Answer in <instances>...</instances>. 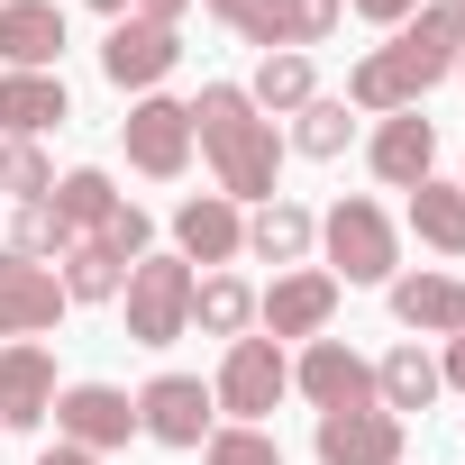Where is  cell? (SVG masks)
Listing matches in <instances>:
<instances>
[{
  "instance_id": "5",
  "label": "cell",
  "mask_w": 465,
  "mask_h": 465,
  "mask_svg": "<svg viewBox=\"0 0 465 465\" xmlns=\"http://www.w3.org/2000/svg\"><path fill=\"white\" fill-rule=\"evenodd\" d=\"M119 146H128V164H137L146 183H183V164H192V101H173V92L128 101Z\"/></svg>"
},
{
  "instance_id": "11",
  "label": "cell",
  "mask_w": 465,
  "mask_h": 465,
  "mask_svg": "<svg viewBox=\"0 0 465 465\" xmlns=\"http://www.w3.org/2000/svg\"><path fill=\"white\" fill-rule=\"evenodd\" d=\"M210 429H219V401H210L201 374H155V383L137 392V438H155V447H201Z\"/></svg>"
},
{
  "instance_id": "27",
  "label": "cell",
  "mask_w": 465,
  "mask_h": 465,
  "mask_svg": "<svg viewBox=\"0 0 465 465\" xmlns=\"http://www.w3.org/2000/svg\"><path fill=\"white\" fill-rule=\"evenodd\" d=\"M46 192H55L46 146H37V137H0V201H10V210H28V201H46Z\"/></svg>"
},
{
  "instance_id": "40",
  "label": "cell",
  "mask_w": 465,
  "mask_h": 465,
  "mask_svg": "<svg viewBox=\"0 0 465 465\" xmlns=\"http://www.w3.org/2000/svg\"><path fill=\"white\" fill-rule=\"evenodd\" d=\"M0 438H10V429H0Z\"/></svg>"
},
{
  "instance_id": "21",
  "label": "cell",
  "mask_w": 465,
  "mask_h": 465,
  "mask_svg": "<svg viewBox=\"0 0 465 465\" xmlns=\"http://www.w3.org/2000/svg\"><path fill=\"white\" fill-rule=\"evenodd\" d=\"M46 201H55V219H64V238L83 247V238H101V228L119 219V201H128V192H119L101 164H74V173H55V192H46Z\"/></svg>"
},
{
  "instance_id": "13",
  "label": "cell",
  "mask_w": 465,
  "mask_h": 465,
  "mask_svg": "<svg viewBox=\"0 0 465 465\" xmlns=\"http://www.w3.org/2000/svg\"><path fill=\"white\" fill-rule=\"evenodd\" d=\"M365 164H374L383 192H420V183L438 173V119H429V110H392V119H374Z\"/></svg>"
},
{
  "instance_id": "1",
  "label": "cell",
  "mask_w": 465,
  "mask_h": 465,
  "mask_svg": "<svg viewBox=\"0 0 465 465\" xmlns=\"http://www.w3.org/2000/svg\"><path fill=\"white\" fill-rule=\"evenodd\" d=\"M192 146H201L210 183L238 201V210L283 201V128L247 101V83H201V101H192Z\"/></svg>"
},
{
  "instance_id": "37",
  "label": "cell",
  "mask_w": 465,
  "mask_h": 465,
  "mask_svg": "<svg viewBox=\"0 0 465 465\" xmlns=\"http://www.w3.org/2000/svg\"><path fill=\"white\" fill-rule=\"evenodd\" d=\"M201 10H219V19H238V10H247V0H201Z\"/></svg>"
},
{
  "instance_id": "28",
  "label": "cell",
  "mask_w": 465,
  "mask_h": 465,
  "mask_svg": "<svg viewBox=\"0 0 465 465\" xmlns=\"http://www.w3.org/2000/svg\"><path fill=\"white\" fill-rule=\"evenodd\" d=\"M347 137H356V110H347V101H329V92H320L311 110H292V146H302V155H320V164H329V155H347Z\"/></svg>"
},
{
  "instance_id": "18",
  "label": "cell",
  "mask_w": 465,
  "mask_h": 465,
  "mask_svg": "<svg viewBox=\"0 0 465 465\" xmlns=\"http://www.w3.org/2000/svg\"><path fill=\"white\" fill-rule=\"evenodd\" d=\"M64 10L55 0H0V74H55Z\"/></svg>"
},
{
  "instance_id": "7",
  "label": "cell",
  "mask_w": 465,
  "mask_h": 465,
  "mask_svg": "<svg viewBox=\"0 0 465 465\" xmlns=\"http://www.w3.org/2000/svg\"><path fill=\"white\" fill-rule=\"evenodd\" d=\"M173 256L192 265V274H228L247 256V210L228 201V192H192L183 210H173Z\"/></svg>"
},
{
  "instance_id": "9",
  "label": "cell",
  "mask_w": 465,
  "mask_h": 465,
  "mask_svg": "<svg viewBox=\"0 0 465 465\" xmlns=\"http://www.w3.org/2000/svg\"><path fill=\"white\" fill-rule=\"evenodd\" d=\"M46 420H55V438H64V447L110 456V447H128V438H137V392H119V383H64Z\"/></svg>"
},
{
  "instance_id": "24",
  "label": "cell",
  "mask_w": 465,
  "mask_h": 465,
  "mask_svg": "<svg viewBox=\"0 0 465 465\" xmlns=\"http://www.w3.org/2000/svg\"><path fill=\"white\" fill-rule=\"evenodd\" d=\"M192 329H201V338H247V329H256L247 274H192Z\"/></svg>"
},
{
  "instance_id": "23",
  "label": "cell",
  "mask_w": 465,
  "mask_h": 465,
  "mask_svg": "<svg viewBox=\"0 0 465 465\" xmlns=\"http://www.w3.org/2000/svg\"><path fill=\"white\" fill-rule=\"evenodd\" d=\"M411 238L429 247V256H447V265H465V183H420L411 192Z\"/></svg>"
},
{
  "instance_id": "2",
  "label": "cell",
  "mask_w": 465,
  "mask_h": 465,
  "mask_svg": "<svg viewBox=\"0 0 465 465\" xmlns=\"http://www.w3.org/2000/svg\"><path fill=\"white\" fill-rule=\"evenodd\" d=\"M320 247H329V283H338V292L401 274V228H392V210L365 201V192H347V201L320 210Z\"/></svg>"
},
{
  "instance_id": "17",
  "label": "cell",
  "mask_w": 465,
  "mask_h": 465,
  "mask_svg": "<svg viewBox=\"0 0 465 465\" xmlns=\"http://www.w3.org/2000/svg\"><path fill=\"white\" fill-rule=\"evenodd\" d=\"M55 356L37 347V338H10L0 347V429H46V411H55Z\"/></svg>"
},
{
  "instance_id": "38",
  "label": "cell",
  "mask_w": 465,
  "mask_h": 465,
  "mask_svg": "<svg viewBox=\"0 0 465 465\" xmlns=\"http://www.w3.org/2000/svg\"><path fill=\"white\" fill-rule=\"evenodd\" d=\"M456 83H465V55H456Z\"/></svg>"
},
{
  "instance_id": "31",
  "label": "cell",
  "mask_w": 465,
  "mask_h": 465,
  "mask_svg": "<svg viewBox=\"0 0 465 465\" xmlns=\"http://www.w3.org/2000/svg\"><path fill=\"white\" fill-rule=\"evenodd\" d=\"M201 465H283V438L274 429H238V420H219L201 438Z\"/></svg>"
},
{
  "instance_id": "4",
  "label": "cell",
  "mask_w": 465,
  "mask_h": 465,
  "mask_svg": "<svg viewBox=\"0 0 465 465\" xmlns=\"http://www.w3.org/2000/svg\"><path fill=\"white\" fill-rule=\"evenodd\" d=\"M119 311H128V338L137 347L192 338V265L183 256H137L128 283H119Z\"/></svg>"
},
{
  "instance_id": "10",
  "label": "cell",
  "mask_w": 465,
  "mask_h": 465,
  "mask_svg": "<svg viewBox=\"0 0 465 465\" xmlns=\"http://www.w3.org/2000/svg\"><path fill=\"white\" fill-rule=\"evenodd\" d=\"M292 392L311 411H374V365L347 347V338H311L292 356Z\"/></svg>"
},
{
  "instance_id": "3",
  "label": "cell",
  "mask_w": 465,
  "mask_h": 465,
  "mask_svg": "<svg viewBox=\"0 0 465 465\" xmlns=\"http://www.w3.org/2000/svg\"><path fill=\"white\" fill-rule=\"evenodd\" d=\"M292 392V356L274 347V338H228V356H219V374H210V401H219V420H238V429H265L274 420V401Z\"/></svg>"
},
{
  "instance_id": "14",
  "label": "cell",
  "mask_w": 465,
  "mask_h": 465,
  "mask_svg": "<svg viewBox=\"0 0 465 465\" xmlns=\"http://www.w3.org/2000/svg\"><path fill=\"white\" fill-rule=\"evenodd\" d=\"M311 447H320V465H401L411 429H401L383 401H374V411H320Z\"/></svg>"
},
{
  "instance_id": "33",
  "label": "cell",
  "mask_w": 465,
  "mask_h": 465,
  "mask_svg": "<svg viewBox=\"0 0 465 465\" xmlns=\"http://www.w3.org/2000/svg\"><path fill=\"white\" fill-rule=\"evenodd\" d=\"M92 10H101V19H155V28H173L192 0H92Z\"/></svg>"
},
{
  "instance_id": "6",
  "label": "cell",
  "mask_w": 465,
  "mask_h": 465,
  "mask_svg": "<svg viewBox=\"0 0 465 465\" xmlns=\"http://www.w3.org/2000/svg\"><path fill=\"white\" fill-rule=\"evenodd\" d=\"M329 320H338V283H329V265H292V274H274L265 292H256V329L283 347V338H329Z\"/></svg>"
},
{
  "instance_id": "36",
  "label": "cell",
  "mask_w": 465,
  "mask_h": 465,
  "mask_svg": "<svg viewBox=\"0 0 465 465\" xmlns=\"http://www.w3.org/2000/svg\"><path fill=\"white\" fill-rule=\"evenodd\" d=\"M37 465H101V456H92V447H64V438H55V447H46Z\"/></svg>"
},
{
  "instance_id": "22",
  "label": "cell",
  "mask_w": 465,
  "mask_h": 465,
  "mask_svg": "<svg viewBox=\"0 0 465 465\" xmlns=\"http://www.w3.org/2000/svg\"><path fill=\"white\" fill-rule=\"evenodd\" d=\"M438 392H447V374H438V356H429L420 338H401V347L374 365V401H383L392 420H401V411H429Z\"/></svg>"
},
{
  "instance_id": "8",
  "label": "cell",
  "mask_w": 465,
  "mask_h": 465,
  "mask_svg": "<svg viewBox=\"0 0 465 465\" xmlns=\"http://www.w3.org/2000/svg\"><path fill=\"white\" fill-rule=\"evenodd\" d=\"M383 55L401 64V83H411V92L447 83V74H456V55H465V10H447V0H420V10L392 28V46H383Z\"/></svg>"
},
{
  "instance_id": "32",
  "label": "cell",
  "mask_w": 465,
  "mask_h": 465,
  "mask_svg": "<svg viewBox=\"0 0 465 465\" xmlns=\"http://www.w3.org/2000/svg\"><path fill=\"white\" fill-rule=\"evenodd\" d=\"M83 247H101L110 265H137V256H155V219H146L137 201H119V219L101 228V238H83Z\"/></svg>"
},
{
  "instance_id": "20",
  "label": "cell",
  "mask_w": 465,
  "mask_h": 465,
  "mask_svg": "<svg viewBox=\"0 0 465 465\" xmlns=\"http://www.w3.org/2000/svg\"><path fill=\"white\" fill-rule=\"evenodd\" d=\"M74 119V92L55 74H0V137H46Z\"/></svg>"
},
{
  "instance_id": "39",
  "label": "cell",
  "mask_w": 465,
  "mask_h": 465,
  "mask_svg": "<svg viewBox=\"0 0 465 465\" xmlns=\"http://www.w3.org/2000/svg\"><path fill=\"white\" fill-rule=\"evenodd\" d=\"M447 10H465V0H447Z\"/></svg>"
},
{
  "instance_id": "34",
  "label": "cell",
  "mask_w": 465,
  "mask_h": 465,
  "mask_svg": "<svg viewBox=\"0 0 465 465\" xmlns=\"http://www.w3.org/2000/svg\"><path fill=\"white\" fill-rule=\"evenodd\" d=\"M347 10H356V19H374V28H401L420 0H347Z\"/></svg>"
},
{
  "instance_id": "35",
  "label": "cell",
  "mask_w": 465,
  "mask_h": 465,
  "mask_svg": "<svg viewBox=\"0 0 465 465\" xmlns=\"http://www.w3.org/2000/svg\"><path fill=\"white\" fill-rule=\"evenodd\" d=\"M438 374H447V383L465 392V338H447V356H438Z\"/></svg>"
},
{
  "instance_id": "15",
  "label": "cell",
  "mask_w": 465,
  "mask_h": 465,
  "mask_svg": "<svg viewBox=\"0 0 465 465\" xmlns=\"http://www.w3.org/2000/svg\"><path fill=\"white\" fill-rule=\"evenodd\" d=\"M383 292H392V320L411 338H465V274L420 265V274H392Z\"/></svg>"
},
{
  "instance_id": "25",
  "label": "cell",
  "mask_w": 465,
  "mask_h": 465,
  "mask_svg": "<svg viewBox=\"0 0 465 465\" xmlns=\"http://www.w3.org/2000/svg\"><path fill=\"white\" fill-rule=\"evenodd\" d=\"M247 101H256L265 119H292V110L320 101V64H311V55H265L256 83H247Z\"/></svg>"
},
{
  "instance_id": "29",
  "label": "cell",
  "mask_w": 465,
  "mask_h": 465,
  "mask_svg": "<svg viewBox=\"0 0 465 465\" xmlns=\"http://www.w3.org/2000/svg\"><path fill=\"white\" fill-rule=\"evenodd\" d=\"M55 283H64V302H119V283H128V265H110L101 247H64V265H55Z\"/></svg>"
},
{
  "instance_id": "26",
  "label": "cell",
  "mask_w": 465,
  "mask_h": 465,
  "mask_svg": "<svg viewBox=\"0 0 465 465\" xmlns=\"http://www.w3.org/2000/svg\"><path fill=\"white\" fill-rule=\"evenodd\" d=\"M347 110H356V119H392V110H420V92H411V83H401V64L374 46V55L347 74Z\"/></svg>"
},
{
  "instance_id": "12",
  "label": "cell",
  "mask_w": 465,
  "mask_h": 465,
  "mask_svg": "<svg viewBox=\"0 0 465 465\" xmlns=\"http://www.w3.org/2000/svg\"><path fill=\"white\" fill-rule=\"evenodd\" d=\"M173 64H183V37H173V28H155V19H110V37H101V74H110L128 101H146Z\"/></svg>"
},
{
  "instance_id": "30",
  "label": "cell",
  "mask_w": 465,
  "mask_h": 465,
  "mask_svg": "<svg viewBox=\"0 0 465 465\" xmlns=\"http://www.w3.org/2000/svg\"><path fill=\"white\" fill-rule=\"evenodd\" d=\"M64 219H55V201H28L19 219H10V256H28V265H64Z\"/></svg>"
},
{
  "instance_id": "16",
  "label": "cell",
  "mask_w": 465,
  "mask_h": 465,
  "mask_svg": "<svg viewBox=\"0 0 465 465\" xmlns=\"http://www.w3.org/2000/svg\"><path fill=\"white\" fill-rule=\"evenodd\" d=\"M64 311H74V302H64L55 265H28V256L0 247V338H46Z\"/></svg>"
},
{
  "instance_id": "19",
  "label": "cell",
  "mask_w": 465,
  "mask_h": 465,
  "mask_svg": "<svg viewBox=\"0 0 465 465\" xmlns=\"http://www.w3.org/2000/svg\"><path fill=\"white\" fill-rule=\"evenodd\" d=\"M311 247H320V210H302V201H265V210H247V256L256 265H311Z\"/></svg>"
}]
</instances>
